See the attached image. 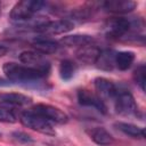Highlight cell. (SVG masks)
Instances as JSON below:
<instances>
[{
  "label": "cell",
  "instance_id": "obj_1",
  "mask_svg": "<svg viewBox=\"0 0 146 146\" xmlns=\"http://www.w3.org/2000/svg\"><path fill=\"white\" fill-rule=\"evenodd\" d=\"M2 71L7 79L11 82H19V83H27V82H36L44 76H47L46 73L26 66V65H21L14 62L5 63L2 66Z\"/></svg>",
  "mask_w": 146,
  "mask_h": 146
},
{
  "label": "cell",
  "instance_id": "obj_2",
  "mask_svg": "<svg viewBox=\"0 0 146 146\" xmlns=\"http://www.w3.org/2000/svg\"><path fill=\"white\" fill-rule=\"evenodd\" d=\"M46 3L43 1L39 0H23L17 2L11 11H10V18L16 22H23L31 19L32 16L42 9V7Z\"/></svg>",
  "mask_w": 146,
  "mask_h": 146
},
{
  "label": "cell",
  "instance_id": "obj_3",
  "mask_svg": "<svg viewBox=\"0 0 146 146\" xmlns=\"http://www.w3.org/2000/svg\"><path fill=\"white\" fill-rule=\"evenodd\" d=\"M19 121L22 122L23 125L32 130H35L38 132L46 133V135H55L52 124L46 119H43L41 115L34 113L33 111L22 112L19 115Z\"/></svg>",
  "mask_w": 146,
  "mask_h": 146
},
{
  "label": "cell",
  "instance_id": "obj_4",
  "mask_svg": "<svg viewBox=\"0 0 146 146\" xmlns=\"http://www.w3.org/2000/svg\"><path fill=\"white\" fill-rule=\"evenodd\" d=\"M114 107L115 112L120 115H137L138 114V105L133 98V96L128 91H119L116 97L114 98Z\"/></svg>",
  "mask_w": 146,
  "mask_h": 146
},
{
  "label": "cell",
  "instance_id": "obj_5",
  "mask_svg": "<svg viewBox=\"0 0 146 146\" xmlns=\"http://www.w3.org/2000/svg\"><path fill=\"white\" fill-rule=\"evenodd\" d=\"M32 111L41 115L43 119H46L50 123L55 122L58 124H64L68 121V115L64 111L49 104H36L33 106Z\"/></svg>",
  "mask_w": 146,
  "mask_h": 146
},
{
  "label": "cell",
  "instance_id": "obj_6",
  "mask_svg": "<svg viewBox=\"0 0 146 146\" xmlns=\"http://www.w3.org/2000/svg\"><path fill=\"white\" fill-rule=\"evenodd\" d=\"M74 23L70 19H57V21H46L44 23L35 26V31L42 34L57 35L64 34L73 30Z\"/></svg>",
  "mask_w": 146,
  "mask_h": 146
},
{
  "label": "cell",
  "instance_id": "obj_7",
  "mask_svg": "<svg viewBox=\"0 0 146 146\" xmlns=\"http://www.w3.org/2000/svg\"><path fill=\"white\" fill-rule=\"evenodd\" d=\"M19 60L25 64L26 66L36 68L43 73H46L47 75L50 72V63L49 60L46 59V57L41 54H39L38 51H31V50H26L21 52L19 55Z\"/></svg>",
  "mask_w": 146,
  "mask_h": 146
},
{
  "label": "cell",
  "instance_id": "obj_8",
  "mask_svg": "<svg viewBox=\"0 0 146 146\" xmlns=\"http://www.w3.org/2000/svg\"><path fill=\"white\" fill-rule=\"evenodd\" d=\"M78 102L81 106L92 107L103 114L107 113V107H106L104 100L102 99V97L91 92L88 89H80L78 91Z\"/></svg>",
  "mask_w": 146,
  "mask_h": 146
},
{
  "label": "cell",
  "instance_id": "obj_9",
  "mask_svg": "<svg viewBox=\"0 0 146 146\" xmlns=\"http://www.w3.org/2000/svg\"><path fill=\"white\" fill-rule=\"evenodd\" d=\"M133 27V22L128 18H114L108 24V35L114 39L124 36L130 29Z\"/></svg>",
  "mask_w": 146,
  "mask_h": 146
},
{
  "label": "cell",
  "instance_id": "obj_10",
  "mask_svg": "<svg viewBox=\"0 0 146 146\" xmlns=\"http://www.w3.org/2000/svg\"><path fill=\"white\" fill-rule=\"evenodd\" d=\"M102 6L108 13L128 14L136 8V2L131 0H107Z\"/></svg>",
  "mask_w": 146,
  "mask_h": 146
},
{
  "label": "cell",
  "instance_id": "obj_11",
  "mask_svg": "<svg viewBox=\"0 0 146 146\" xmlns=\"http://www.w3.org/2000/svg\"><path fill=\"white\" fill-rule=\"evenodd\" d=\"M94 84L99 97L102 96L105 98H115L120 91L112 81L105 78H96L94 81Z\"/></svg>",
  "mask_w": 146,
  "mask_h": 146
},
{
  "label": "cell",
  "instance_id": "obj_12",
  "mask_svg": "<svg viewBox=\"0 0 146 146\" xmlns=\"http://www.w3.org/2000/svg\"><path fill=\"white\" fill-rule=\"evenodd\" d=\"M89 137L99 146H111L114 144V137L102 127H96L88 130Z\"/></svg>",
  "mask_w": 146,
  "mask_h": 146
},
{
  "label": "cell",
  "instance_id": "obj_13",
  "mask_svg": "<svg viewBox=\"0 0 146 146\" xmlns=\"http://www.w3.org/2000/svg\"><path fill=\"white\" fill-rule=\"evenodd\" d=\"M0 102L9 106H26L32 103V98L18 92H9L0 95Z\"/></svg>",
  "mask_w": 146,
  "mask_h": 146
},
{
  "label": "cell",
  "instance_id": "obj_14",
  "mask_svg": "<svg viewBox=\"0 0 146 146\" xmlns=\"http://www.w3.org/2000/svg\"><path fill=\"white\" fill-rule=\"evenodd\" d=\"M59 42L66 47L82 48L84 46L91 44L94 42V38L91 35H88V34H72V35L63 36Z\"/></svg>",
  "mask_w": 146,
  "mask_h": 146
},
{
  "label": "cell",
  "instance_id": "obj_15",
  "mask_svg": "<svg viewBox=\"0 0 146 146\" xmlns=\"http://www.w3.org/2000/svg\"><path fill=\"white\" fill-rule=\"evenodd\" d=\"M115 54L113 50L110 49H105V50H100L95 65L103 71H112L115 66Z\"/></svg>",
  "mask_w": 146,
  "mask_h": 146
},
{
  "label": "cell",
  "instance_id": "obj_16",
  "mask_svg": "<svg viewBox=\"0 0 146 146\" xmlns=\"http://www.w3.org/2000/svg\"><path fill=\"white\" fill-rule=\"evenodd\" d=\"M99 52H100V50L97 47H94L91 44H88V46H84V47L78 49L76 57L81 62H84V63H88V64H91V63L95 64V62H96Z\"/></svg>",
  "mask_w": 146,
  "mask_h": 146
},
{
  "label": "cell",
  "instance_id": "obj_17",
  "mask_svg": "<svg viewBox=\"0 0 146 146\" xmlns=\"http://www.w3.org/2000/svg\"><path fill=\"white\" fill-rule=\"evenodd\" d=\"M114 125L127 136H130L132 138H139V139L145 138L144 128H140V127H138L136 124L128 123V122H116Z\"/></svg>",
  "mask_w": 146,
  "mask_h": 146
},
{
  "label": "cell",
  "instance_id": "obj_18",
  "mask_svg": "<svg viewBox=\"0 0 146 146\" xmlns=\"http://www.w3.org/2000/svg\"><path fill=\"white\" fill-rule=\"evenodd\" d=\"M33 47H34L35 51H38L41 55H50V54H55L58 50L59 46L56 41H52V40L36 39L33 42Z\"/></svg>",
  "mask_w": 146,
  "mask_h": 146
},
{
  "label": "cell",
  "instance_id": "obj_19",
  "mask_svg": "<svg viewBox=\"0 0 146 146\" xmlns=\"http://www.w3.org/2000/svg\"><path fill=\"white\" fill-rule=\"evenodd\" d=\"M135 60V54L132 51H119L115 54V66L121 71L130 68Z\"/></svg>",
  "mask_w": 146,
  "mask_h": 146
},
{
  "label": "cell",
  "instance_id": "obj_20",
  "mask_svg": "<svg viewBox=\"0 0 146 146\" xmlns=\"http://www.w3.org/2000/svg\"><path fill=\"white\" fill-rule=\"evenodd\" d=\"M75 64L71 59H63L59 64V75L64 81H68L75 73Z\"/></svg>",
  "mask_w": 146,
  "mask_h": 146
},
{
  "label": "cell",
  "instance_id": "obj_21",
  "mask_svg": "<svg viewBox=\"0 0 146 146\" xmlns=\"http://www.w3.org/2000/svg\"><path fill=\"white\" fill-rule=\"evenodd\" d=\"M17 121V115L14 110L6 104L0 105V122L5 123H15Z\"/></svg>",
  "mask_w": 146,
  "mask_h": 146
},
{
  "label": "cell",
  "instance_id": "obj_22",
  "mask_svg": "<svg viewBox=\"0 0 146 146\" xmlns=\"http://www.w3.org/2000/svg\"><path fill=\"white\" fill-rule=\"evenodd\" d=\"M133 80L139 86V88L145 91V83H146V67L144 64L139 65L133 72Z\"/></svg>",
  "mask_w": 146,
  "mask_h": 146
},
{
  "label": "cell",
  "instance_id": "obj_23",
  "mask_svg": "<svg viewBox=\"0 0 146 146\" xmlns=\"http://www.w3.org/2000/svg\"><path fill=\"white\" fill-rule=\"evenodd\" d=\"M13 138L15 139V140H17L18 143H21V144H33V138L30 136V135H27V133H25V132H22V131H15V132H13Z\"/></svg>",
  "mask_w": 146,
  "mask_h": 146
},
{
  "label": "cell",
  "instance_id": "obj_24",
  "mask_svg": "<svg viewBox=\"0 0 146 146\" xmlns=\"http://www.w3.org/2000/svg\"><path fill=\"white\" fill-rule=\"evenodd\" d=\"M7 52H8V48H7L5 44H1V43H0V57L5 56Z\"/></svg>",
  "mask_w": 146,
  "mask_h": 146
},
{
  "label": "cell",
  "instance_id": "obj_25",
  "mask_svg": "<svg viewBox=\"0 0 146 146\" xmlns=\"http://www.w3.org/2000/svg\"><path fill=\"white\" fill-rule=\"evenodd\" d=\"M7 84H8V82H7V81H5V80L0 79V86H7Z\"/></svg>",
  "mask_w": 146,
  "mask_h": 146
}]
</instances>
